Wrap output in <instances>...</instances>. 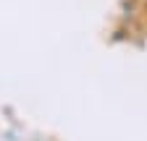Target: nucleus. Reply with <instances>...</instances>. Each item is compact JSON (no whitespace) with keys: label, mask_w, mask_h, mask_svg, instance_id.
<instances>
[{"label":"nucleus","mask_w":147,"mask_h":141,"mask_svg":"<svg viewBox=\"0 0 147 141\" xmlns=\"http://www.w3.org/2000/svg\"><path fill=\"white\" fill-rule=\"evenodd\" d=\"M134 3H139V8H142V11H147V0H134Z\"/></svg>","instance_id":"nucleus-1"},{"label":"nucleus","mask_w":147,"mask_h":141,"mask_svg":"<svg viewBox=\"0 0 147 141\" xmlns=\"http://www.w3.org/2000/svg\"><path fill=\"white\" fill-rule=\"evenodd\" d=\"M144 13H147V11H144Z\"/></svg>","instance_id":"nucleus-2"}]
</instances>
